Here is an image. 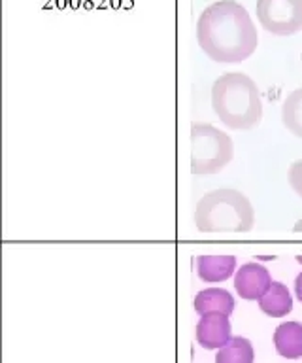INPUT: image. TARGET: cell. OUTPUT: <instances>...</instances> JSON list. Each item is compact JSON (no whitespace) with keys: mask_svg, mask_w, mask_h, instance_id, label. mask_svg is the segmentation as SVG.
I'll return each mask as SVG.
<instances>
[{"mask_svg":"<svg viewBox=\"0 0 302 363\" xmlns=\"http://www.w3.org/2000/svg\"><path fill=\"white\" fill-rule=\"evenodd\" d=\"M253 223V206L236 189L206 193L194 210V225L200 233H248Z\"/></svg>","mask_w":302,"mask_h":363,"instance_id":"obj_3","label":"cell"},{"mask_svg":"<svg viewBox=\"0 0 302 363\" xmlns=\"http://www.w3.org/2000/svg\"><path fill=\"white\" fill-rule=\"evenodd\" d=\"M231 136L214 125L194 123L191 127V172L217 174L233 159Z\"/></svg>","mask_w":302,"mask_h":363,"instance_id":"obj_4","label":"cell"},{"mask_svg":"<svg viewBox=\"0 0 302 363\" xmlns=\"http://www.w3.org/2000/svg\"><path fill=\"white\" fill-rule=\"evenodd\" d=\"M236 269V257L233 255H200L197 259V271L204 282H223L233 277Z\"/></svg>","mask_w":302,"mask_h":363,"instance_id":"obj_8","label":"cell"},{"mask_svg":"<svg viewBox=\"0 0 302 363\" xmlns=\"http://www.w3.org/2000/svg\"><path fill=\"white\" fill-rule=\"evenodd\" d=\"M295 294H296V299L302 303V272L296 277L295 280Z\"/></svg>","mask_w":302,"mask_h":363,"instance_id":"obj_15","label":"cell"},{"mask_svg":"<svg viewBox=\"0 0 302 363\" xmlns=\"http://www.w3.org/2000/svg\"><path fill=\"white\" fill-rule=\"evenodd\" d=\"M289 184L298 197H302V159L295 161L289 169Z\"/></svg>","mask_w":302,"mask_h":363,"instance_id":"obj_14","label":"cell"},{"mask_svg":"<svg viewBox=\"0 0 302 363\" xmlns=\"http://www.w3.org/2000/svg\"><path fill=\"white\" fill-rule=\"evenodd\" d=\"M301 59H302V55H301Z\"/></svg>","mask_w":302,"mask_h":363,"instance_id":"obj_18","label":"cell"},{"mask_svg":"<svg viewBox=\"0 0 302 363\" xmlns=\"http://www.w3.org/2000/svg\"><path fill=\"white\" fill-rule=\"evenodd\" d=\"M231 339L233 337H231V322H228L227 314L211 312V314H204L200 318L199 325H197V340L202 348L206 350L221 348Z\"/></svg>","mask_w":302,"mask_h":363,"instance_id":"obj_7","label":"cell"},{"mask_svg":"<svg viewBox=\"0 0 302 363\" xmlns=\"http://www.w3.org/2000/svg\"><path fill=\"white\" fill-rule=\"evenodd\" d=\"M259 306L265 314L272 318L287 316L293 308V299H291L289 289L285 288V284L272 282L268 291L259 299Z\"/></svg>","mask_w":302,"mask_h":363,"instance_id":"obj_11","label":"cell"},{"mask_svg":"<svg viewBox=\"0 0 302 363\" xmlns=\"http://www.w3.org/2000/svg\"><path fill=\"white\" fill-rule=\"evenodd\" d=\"M257 19L276 36H293L302 30V0H257Z\"/></svg>","mask_w":302,"mask_h":363,"instance_id":"obj_5","label":"cell"},{"mask_svg":"<svg viewBox=\"0 0 302 363\" xmlns=\"http://www.w3.org/2000/svg\"><path fill=\"white\" fill-rule=\"evenodd\" d=\"M270 286H272L270 272L259 263H245V265L240 267L236 277H234V288L242 299H261Z\"/></svg>","mask_w":302,"mask_h":363,"instance_id":"obj_6","label":"cell"},{"mask_svg":"<svg viewBox=\"0 0 302 363\" xmlns=\"http://www.w3.org/2000/svg\"><path fill=\"white\" fill-rule=\"evenodd\" d=\"M296 259H298V263H302V257H296Z\"/></svg>","mask_w":302,"mask_h":363,"instance_id":"obj_17","label":"cell"},{"mask_svg":"<svg viewBox=\"0 0 302 363\" xmlns=\"http://www.w3.org/2000/svg\"><path fill=\"white\" fill-rule=\"evenodd\" d=\"M281 119L287 130L302 138V89L293 91L284 102L281 108Z\"/></svg>","mask_w":302,"mask_h":363,"instance_id":"obj_13","label":"cell"},{"mask_svg":"<svg viewBox=\"0 0 302 363\" xmlns=\"http://www.w3.org/2000/svg\"><path fill=\"white\" fill-rule=\"evenodd\" d=\"M194 311L199 312L200 316L211 314V312H221L231 316L234 311V299L233 295L228 294L227 289L210 288L200 291L194 297Z\"/></svg>","mask_w":302,"mask_h":363,"instance_id":"obj_10","label":"cell"},{"mask_svg":"<svg viewBox=\"0 0 302 363\" xmlns=\"http://www.w3.org/2000/svg\"><path fill=\"white\" fill-rule=\"evenodd\" d=\"M295 231H296V233H302V220H298V221H296V223H295Z\"/></svg>","mask_w":302,"mask_h":363,"instance_id":"obj_16","label":"cell"},{"mask_svg":"<svg viewBox=\"0 0 302 363\" xmlns=\"http://www.w3.org/2000/svg\"><path fill=\"white\" fill-rule=\"evenodd\" d=\"M197 40L216 62H242L257 50L259 36L250 13L236 0H217L197 23Z\"/></svg>","mask_w":302,"mask_h":363,"instance_id":"obj_1","label":"cell"},{"mask_svg":"<svg viewBox=\"0 0 302 363\" xmlns=\"http://www.w3.org/2000/svg\"><path fill=\"white\" fill-rule=\"evenodd\" d=\"M211 104L217 118L228 129L248 130L261 123V93L255 82L242 72H227L216 79Z\"/></svg>","mask_w":302,"mask_h":363,"instance_id":"obj_2","label":"cell"},{"mask_svg":"<svg viewBox=\"0 0 302 363\" xmlns=\"http://www.w3.org/2000/svg\"><path fill=\"white\" fill-rule=\"evenodd\" d=\"M253 346L244 337H233L221 346L216 356V363H253Z\"/></svg>","mask_w":302,"mask_h":363,"instance_id":"obj_12","label":"cell"},{"mask_svg":"<svg viewBox=\"0 0 302 363\" xmlns=\"http://www.w3.org/2000/svg\"><path fill=\"white\" fill-rule=\"evenodd\" d=\"M274 345L281 357L296 359L302 356V323L285 322L276 328Z\"/></svg>","mask_w":302,"mask_h":363,"instance_id":"obj_9","label":"cell"}]
</instances>
